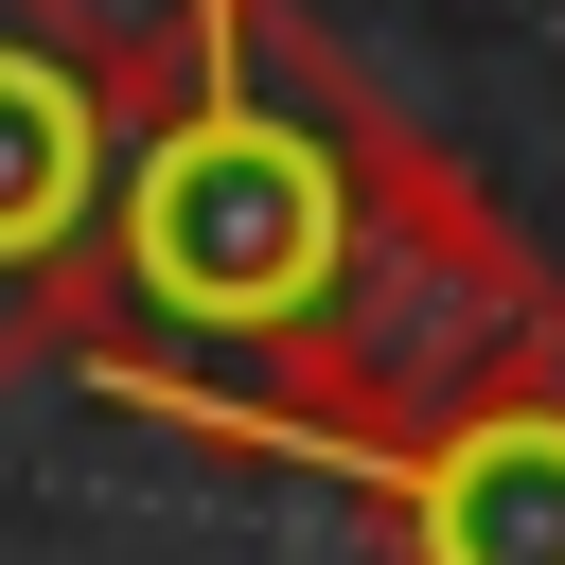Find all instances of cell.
<instances>
[{
    "mask_svg": "<svg viewBox=\"0 0 565 565\" xmlns=\"http://www.w3.org/2000/svg\"><path fill=\"white\" fill-rule=\"evenodd\" d=\"M547 353H565V265L300 0L124 18V159L53 353L71 388L177 424L194 459L353 494L441 406Z\"/></svg>",
    "mask_w": 565,
    "mask_h": 565,
    "instance_id": "6da1fadb",
    "label": "cell"
},
{
    "mask_svg": "<svg viewBox=\"0 0 565 565\" xmlns=\"http://www.w3.org/2000/svg\"><path fill=\"white\" fill-rule=\"evenodd\" d=\"M106 159H124V18L0 0V388L71 353V265L106 230Z\"/></svg>",
    "mask_w": 565,
    "mask_h": 565,
    "instance_id": "7a4b0ae2",
    "label": "cell"
},
{
    "mask_svg": "<svg viewBox=\"0 0 565 565\" xmlns=\"http://www.w3.org/2000/svg\"><path fill=\"white\" fill-rule=\"evenodd\" d=\"M353 512L388 565H565V353L441 406L406 459L353 477Z\"/></svg>",
    "mask_w": 565,
    "mask_h": 565,
    "instance_id": "3957f363",
    "label": "cell"
}]
</instances>
